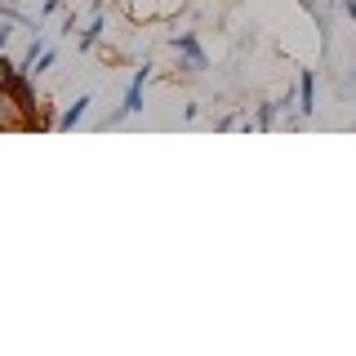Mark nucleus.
Wrapping results in <instances>:
<instances>
[{
	"instance_id": "4",
	"label": "nucleus",
	"mask_w": 356,
	"mask_h": 356,
	"mask_svg": "<svg viewBox=\"0 0 356 356\" xmlns=\"http://www.w3.org/2000/svg\"><path fill=\"white\" fill-rule=\"evenodd\" d=\"M298 116H316V76H298Z\"/></svg>"
},
{
	"instance_id": "7",
	"label": "nucleus",
	"mask_w": 356,
	"mask_h": 356,
	"mask_svg": "<svg viewBox=\"0 0 356 356\" xmlns=\"http://www.w3.org/2000/svg\"><path fill=\"white\" fill-rule=\"evenodd\" d=\"M44 49H49V44H44V36H40V31H31V40H27V54H22V72H27V67H36V58H40V54Z\"/></svg>"
},
{
	"instance_id": "5",
	"label": "nucleus",
	"mask_w": 356,
	"mask_h": 356,
	"mask_svg": "<svg viewBox=\"0 0 356 356\" xmlns=\"http://www.w3.org/2000/svg\"><path fill=\"white\" fill-rule=\"evenodd\" d=\"M103 31H107V18H103V14H94V18L85 22V31H81V49L89 54V49L98 44V40H103Z\"/></svg>"
},
{
	"instance_id": "12",
	"label": "nucleus",
	"mask_w": 356,
	"mask_h": 356,
	"mask_svg": "<svg viewBox=\"0 0 356 356\" xmlns=\"http://www.w3.org/2000/svg\"><path fill=\"white\" fill-rule=\"evenodd\" d=\"M343 14H348V18L356 22V0H343Z\"/></svg>"
},
{
	"instance_id": "6",
	"label": "nucleus",
	"mask_w": 356,
	"mask_h": 356,
	"mask_svg": "<svg viewBox=\"0 0 356 356\" xmlns=\"http://www.w3.org/2000/svg\"><path fill=\"white\" fill-rule=\"evenodd\" d=\"M281 111H285V107H281V98H276V103H263L259 111H254V129H272Z\"/></svg>"
},
{
	"instance_id": "11",
	"label": "nucleus",
	"mask_w": 356,
	"mask_h": 356,
	"mask_svg": "<svg viewBox=\"0 0 356 356\" xmlns=\"http://www.w3.org/2000/svg\"><path fill=\"white\" fill-rule=\"evenodd\" d=\"M58 9H63V0H44V18H49V14H58Z\"/></svg>"
},
{
	"instance_id": "2",
	"label": "nucleus",
	"mask_w": 356,
	"mask_h": 356,
	"mask_svg": "<svg viewBox=\"0 0 356 356\" xmlns=\"http://www.w3.org/2000/svg\"><path fill=\"white\" fill-rule=\"evenodd\" d=\"M147 81H152V63H143L138 72L129 76V89H125V98H120L116 120H120V116H138V111H143V94H147Z\"/></svg>"
},
{
	"instance_id": "1",
	"label": "nucleus",
	"mask_w": 356,
	"mask_h": 356,
	"mask_svg": "<svg viewBox=\"0 0 356 356\" xmlns=\"http://www.w3.org/2000/svg\"><path fill=\"white\" fill-rule=\"evenodd\" d=\"M170 49L178 58V72H187V76H196V72L209 67V54H205V44H200L196 31H178V36H170Z\"/></svg>"
},
{
	"instance_id": "10",
	"label": "nucleus",
	"mask_w": 356,
	"mask_h": 356,
	"mask_svg": "<svg viewBox=\"0 0 356 356\" xmlns=\"http://www.w3.org/2000/svg\"><path fill=\"white\" fill-rule=\"evenodd\" d=\"M298 5H303V9H307V14H312V18H316V22H321V9H316V0H298Z\"/></svg>"
},
{
	"instance_id": "9",
	"label": "nucleus",
	"mask_w": 356,
	"mask_h": 356,
	"mask_svg": "<svg viewBox=\"0 0 356 356\" xmlns=\"http://www.w3.org/2000/svg\"><path fill=\"white\" fill-rule=\"evenodd\" d=\"M54 63H58V49H44V54H40V58H36V76H40V72H49V67H54Z\"/></svg>"
},
{
	"instance_id": "8",
	"label": "nucleus",
	"mask_w": 356,
	"mask_h": 356,
	"mask_svg": "<svg viewBox=\"0 0 356 356\" xmlns=\"http://www.w3.org/2000/svg\"><path fill=\"white\" fill-rule=\"evenodd\" d=\"M14 27H18V18L0 14V44H9V40H14Z\"/></svg>"
},
{
	"instance_id": "3",
	"label": "nucleus",
	"mask_w": 356,
	"mask_h": 356,
	"mask_svg": "<svg viewBox=\"0 0 356 356\" xmlns=\"http://www.w3.org/2000/svg\"><path fill=\"white\" fill-rule=\"evenodd\" d=\"M89 107H94V98H89V94H81V98H76L72 107H63V116L54 120V125H58L63 134H67V129H76V125H81V120H85V111H89Z\"/></svg>"
}]
</instances>
